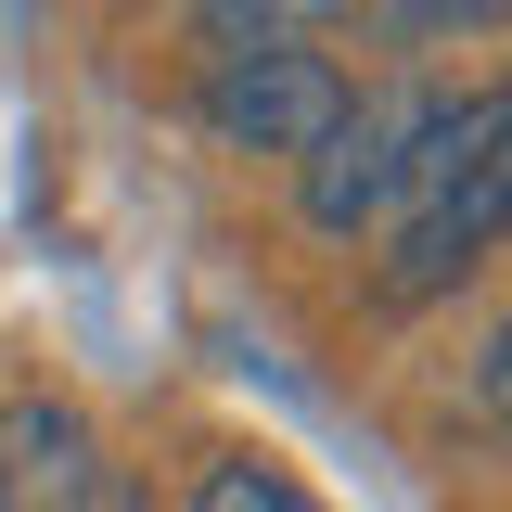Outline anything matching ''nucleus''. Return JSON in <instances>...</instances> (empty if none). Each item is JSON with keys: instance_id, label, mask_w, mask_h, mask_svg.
Here are the masks:
<instances>
[{"instance_id": "f03ea898", "label": "nucleus", "mask_w": 512, "mask_h": 512, "mask_svg": "<svg viewBox=\"0 0 512 512\" xmlns=\"http://www.w3.org/2000/svg\"><path fill=\"white\" fill-rule=\"evenodd\" d=\"M410 103L423 90H346V116L295 154V218L333 231V244H372L397 218V141H410Z\"/></svg>"}, {"instance_id": "f257e3e1", "label": "nucleus", "mask_w": 512, "mask_h": 512, "mask_svg": "<svg viewBox=\"0 0 512 512\" xmlns=\"http://www.w3.org/2000/svg\"><path fill=\"white\" fill-rule=\"evenodd\" d=\"M346 90H359V77L333 52H308V39H231V52L205 64V128H218L231 154H282V167H295L320 128L346 116Z\"/></svg>"}, {"instance_id": "0eeeda50", "label": "nucleus", "mask_w": 512, "mask_h": 512, "mask_svg": "<svg viewBox=\"0 0 512 512\" xmlns=\"http://www.w3.org/2000/svg\"><path fill=\"white\" fill-rule=\"evenodd\" d=\"M244 13H359V0H218V52L244 39Z\"/></svg>"}, {"instance_id": "423d86ee", "label": "nucleus", "mask_w": 512, "mask_h": 512, "mask_svg": "<svg viewBox=\"0 0 512 512\" xmlns=\"http://www.w3.org/2000/svg\"><path fill=\"white\" fill-rule=\"evenodd\" d=\"M397 39L436 52V39H500V0H397Z\"/></svg>"}, {"instance_id": "7ed1b4c3", "label": "nucleus", "mask_w": 512, "mask_h": 512, "mask_svg": "<svg viewBox=\"0 0 512 512\" xmlns=\"http://www.w3.org/2000/svg\"><path fill=\"white\" fill-rule=\"evenodd\" d=\"M500 205H512V167H474L448 205L397 218V244H384V308H423L448 282H474V269L500 256Z\"/></svg>"}, {"instance_id": "20e7f679", "label": "nucleus", "mask_w": 512, "mask_h": 512, "mask_svg": "<svg viewBox=\"0 0 512 512\" xmlns=\"http://www.w3.org/2000/svg\"><path fill=\"white\" fill-rule=\"evenodd\" d=\"M77 487H90V423L52 410V397L0 410V500H13V512H64Z\"/></svg>"}, {"instance_id": "39448f33", "label": "nucleus", "mask_w": 512, "mask_h": 512, "mask_svg": "<svg viewBox=\"0 0 512 512\" xmlns=\"http://www.w3.org/2000/svg\"><path fill=\"white\" fill-rule=\"evenodd\" d=\"M192 512H320V500L282 474V461H218V474L192 487Z\"/></svg>"}]
</instances>
